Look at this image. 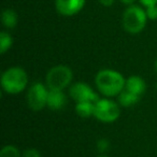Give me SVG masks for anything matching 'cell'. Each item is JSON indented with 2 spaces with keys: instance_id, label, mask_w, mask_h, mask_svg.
<instances>
[{
  "instance_id": "obj_7",
  "label": "cell",
  "mask_w": 157,
  "mask_h": 157,
  "mask_svg": "<svg viewBox=\"0 0 157 157\" xmlns=\"http://www.w3.org/2000/svg\"><path fill=\"white\" fill-rule=\"evenodd\" d=\"M70 97L78 102H86V101H90V102H97L99 100V97L94 90H92L90 85L83 82H78L74 83L73 85L70 87L69 90Z\"/></svg>"
},
{
  "instance_id": "obj_12",
  "label": "cell",
  "mask_w": 157,
  "mask_h": 157,
  "mask_svg": "<svg viewBox=\"0 0 157 157\" xmlns=\"http://www.w3.org/2000/svg\"><path fill=\"white\" fill-rule=\"evenodd\" d=\"M139 99H140L139 96L128 92V90H125V88H124V90L118 95V102H120V105H123V107H131V105H136V103L139 101Z\"/></svg>"
},
{
  "instance_id": "obj_2",
  "label": "cell",
  "mask_w": 157,
  "mask_h": 157,
  "mask_svg": "<svg viewBox=\"0 0 157 157\" xmlns=\"http://www.w3.org/2000/svg\"><path fill=\"white\" fill-rule=\"evenodd\" d=\"M28 76L23 68L12 67L7 69L1 75V86L8 94H20L26 88Z\"/></svg>"
},
{
  "instance_id": "obj_23",
  "label": "cell",
  "mask_w": 157,
  "mask_h": 157,
  "mask_svg": "<svg viewBox=\"0 0 157 157\" xmlns=\"http://www.w3.org/2000/svg\"><path fill=\"white\" fill-rule=\"evenodd\" d=\"M99 157H108V156H99Z\"/></svg>"
},
{
  "instance_id": "obj_6",
  "label": "cell",
  "mask_w": 157,
  "mask_h": 157,
  "mask_svg": "<svg viewBox=\"0 0 157 157\" xmlns=\"http://www.w3.org/2000/svg\"><path fill=\"white\" fill-rule=\"evenodd\" d=\"M48 90L45 85L36 82L29 87L27 92V103L33 111H40L46 105Z\"/></svg>"
},
{
  "instance_id": "obj_11",
  "label": "cell",
  "mask_w": 157,
  "mask_h": 157,
  "mask_svg": "<svg viewBox=\"0 0 157 157\" xmlns=\"http://www.w3.org/2000/svg\"><path fill=\"white\" fill-rule=\"evenodd\" d=\"M95 105H96V102H90V101L78 102L75 105L76 114L84 118L90 117V116H93L95 113Z\"/></svg>"
},
{
  "instance_id": "obj_18",
  "label": "cell",
  "mask_w": 157,
  "mask_h": 157,
  "mask_svg": "<svg viewBox=\"0 0 157 157\" xmlns=\"http://www.w3.org/2000/svg\"><path fill=\"white\" fill-rule=\"evenodd\" d=\"M109 146H110V143L107 139H100L97 142V147H98V150L100 151V152L107 151L108 148H109Z\"/></svg>"
},
{
  "instance_id": "obj_14",
  "label": "cell",
  "mask_w": 157,
  "mask_h": 157,
  "mask_svg": "<svg viewBox=\"0 0 157 157\" xmlns=\"http://www.w3.org/2000/svg\"><path fill=\"white\" fill-rule=\"evenodd\" d=\"M12 43H13V39L9 33L6 31L0 33V53L1 54H5L8 50H10Z\"/></svg>"
},
{
  "instance_id": "obj_19",
  "label": "cell",
  "mask_w": 157,
  "mask_h": 157,
  "mask_svg": "<svg viewBox=\"0 0 157 157\" xmlns=\"http://www.w3.org/2000/svg\"><path fill=\"white\" fill-rule=\"evenodd\" d=\"M140 2L144 6V7H151V6L157 5V0H140Z\"/></svg>"
},
{
  "instance_id": "obj_8",
  "label": "cell",
  "mask_w": 157,
  "mask_h": 157,
  "mask_svg": "<svg viewBox=\"0 0 157 157\" xmlns=\"http://www.w3.org/2000/svg\"><path fill=\"white\" fill-rule=\"evenodd\" d=\"M86 0H55V7L59 14L72 16L83 9Z\"/></svg>"
},
{
  "instance_id": "obj_20",
  "label": "cell",
  "mask_w": 157,
  "mask_h": 157,
  "mask_svg": "<svg viewBox=\"0 0 157 157\" xmlns=\"http://www.w3.org/2000/svg\"><path fill=\"white\" fill-rule=\"evenodd\" d=\"M98 1H99V2H100L102 6H105V7H110V6L113 5L115 0H98Z\"/></svg>"
},
{
  "instance_id": "obj_9",
  "label": "cell",
  "mask_w": 157,
  "mask_h": 157,
  "mask_svg": "<svg viewBox=\"0 0 157 157\" xmlns=\"http://www.w3.org/2000/svg\"><path fill=\"white\" fill-rule=\"evenodd\" d=\"M66 105H67V97L63 94V90H48L46 105H48L51 110L58 111V110L63 109Z\"/></svg>"
},
{
  "instance_id": "obj_13",
  "label": "cell",
  "mask_w": 157,
  "mask_h": 157,
  "mask_svg": "<svg viewBox=\"0 0 157 157\" xmlns=\"http://www.w3.org/2000/svg\"><path fill=\"white\" fill-rule=\"evenodd\" d=\"M1 21H2V24L5 25V27L14 28L17 24V14L12 9H6L2 12Z\"/></svg>"
},
{
  "instance_id": "obj_16",
  "label": "cell",
  "mask_w": 157,
  "mask_h": 157,
  "mask_svg": "<svg viewBox=\"0 0 157 157\" xmlns=\"http://www.w3.org/2000/svg\"><path fill=\"white\" fill-rule=\"evenodd\" d=\"M145 12H146V15H147V18L153 20V21L157 20V5L147 7Z\"/></svg>"
},
{
  "instance_id": "obj_1",
  "label": "cell",
  "mask_w": 157,
  "mask_h": 157,
  "mask_svg": "<svg viewBox=\"0 0 157 157\" xmlns=\"http://www.w3.org/2000/svg\"><path fill=\"white\" fill-rule=\"evenodd\" d=\"M95 82L101 94L107 97H114L118 96L124 90L126 80L118 71L103 69L97 73Z\"/></svg>"
},
{
  "instance_id": "obj_21",
  "label": "cell",
  "mask_w": 157,
  "mask_h": 157,
  "mask_svg": "<svg viewBox=\"0 0 157 157\" xmlns=\"http://www.w3.org/2000/svg\"><path fill=\"white\" fill-rule=\"evenodd\" d=\"M123 3H125V5H128V6H130V5H132L133 2H135L136 0H121Z\"/></svg>"
},
{
  "instance_id": "obj_3",
  "label": "cell",
  "mask_w": 157,
  "mask_h": 157,
  "mask_svg": "<svg viewBox=\"0 0 157 157\" xmlns=\"http://www.w3.org/2000/svg\"><path fill=\"white\" fill-rule=\"evenodd\" d=\"M146 20H147V15L142 8L138 6H130L124 12L123 26L127 33L136 35V33H141L144 29L146 25Z\"/></svg>"
},
{
  "instance_id": "obj_5",
  "label": "cell",
  "mask_w": 157,
  "mask_h": 157,
  "mask_svg": "<svg viewBox=\"0 0 157 157\" xmlns=\"http://www.w3.org/2000/svg\"><path fill=\"white\" fill-rule=\"evenodd\" d=\"M121 115V109L118 105L110 99H99L95 105L94 116L103 123L115 122Z\"/></svg>"
},
{
  "instance_id": "obj_4",
  "label": "cell",
  "mask_w": 157,
  "mask_h": 157,
  "mask_svg": "<svg viewBox=\"0 0 157 157\" xmlns=\"http://www.w3.org/2000/svg\"><path fill=\"white\" fill-rule=\"evenodd\" d=\"M73 74L69 67L63 65L55 66L46 74V86L48 90H63L71 83Z\"/></svg>"
},
{
  "instance_id": "obj_22",
  "label": "cell",
  "mask_w": 157,
  "mask_h": 157,
  "mask_svg": "<svg viewBox=\"0 0 157 157\" xmlns=\"http://www.w3.org/2000/svg\"><path fill=\"white\" fill-rule=\"evenodd\" d=\"M155 69H156V72H157V60H156V63H155Z\"/></svg>"
},
{
  "instance_id": "obj_10",
  "label": "cell",
  "mask_w": 157,
  "mask_h": 157,
  "mask_svg": "<svg viewBox=\"0 0 157 157\" xmlns=\"http://www.w3.org/2000/svg\"><path fill=\"white\" fill-rule=\"evenodd\" d=\"M125 90H127L128 92L132 93V94L140 97L141 95L144 94V92H145V90H146L145 81H144L141 76L131 75L126 80Z\"/></svg>"
},
{
  "instance_id": "obj_17",
  "label": "cell",
  "mask_w": 157,
  "mask_h": 157,
  "mask_svg": "<svg viewBox=\"0 0 157 157\" xmlns=\"http://www.w3.org/2000/svg\"><path fill=\"white\" fill-rule=\"evenodd\" d=\"M22 157H41V154L37 148H27L23 152Z\"/></svg>"
},
{
  "instance_id": "obj_15",
  "label": "cell",
  "mask_w": 157,
  "mask_h": 157,
  "mask_svg": "<svg viewBox=\"0 0 157 157\" xmlns=\"http://www.w3.org/2000/svg\"><path fill=\"white\" fill-rule=\"evenodd\" d=\"M0 157H21V153L16 146L6 145L0 151Z\"/></svg>"
}]
</instances>
